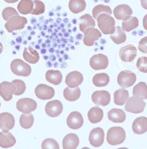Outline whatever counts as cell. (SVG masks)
<instances>
[{"label":"cell","instance_id":"1","mask_svg":"<svg viewBox=\"0 0 147 149\" xmlns=\"http://www.w3.org/2000/svg\"><path fill=\"white\" fill-rule=\"evenodd\" d=\"M98 26L104 35H111L115 32V19L110 15L103 13L97 17Z\"/></svg>","mask_w":147,"mask_h":149},{"label":"cell","instance_id":"2","mask_svg":"<svg viewBox=\"0 0 147 149\" xmlns=\"http://www.w3.org/2000/svg\"><path fill=\"white\" fill-rule=\"evenodd\" d=\"M126 139V132L121 127H112L108 130L106 140L108 143L117 146L123 143Z\"/></svg>","mask_w":147,"mask_h":149},{"label":"cell","instance_id":"3","mask_svg":"<svg viewBox=\"0 0 147 149\" xmlns=\"http://www.w3.org/2000/svg\"><path fill=\"white\" fill-rule=\"evenodd\" d=\"M146 102L143 99L137 96H133L128 98L126 102L125 110L134 114L141 113L144 110Z\"/></svg>","mask_w":147,"mask_h":149},{"label":"cell","instance_id":"4","mask_svg":"<svg viewBox=\"0 0 147 149\" xmlns=\"http://www.w3.org/2000/svg\"><path fill=\"white\" fill-rule=\"evenodd\" d=\"M12 71L14 74L20 77H27L31 74V66L25 61L19 58L13 60L10 64Z\"/></svg>","mask_w":147,"mask_h":149},{"label":"cell","instance_id":"5","mask_svg":"<svg viewBox=\"0 0 147 149\" xmlns=\"http://www.w3.org/2000/svg\"><path fill=\"white\" fill-rule=\"evenodd\" d=\"M27 23V19L25 17L15 15L8 19L4 25L6 30L9 33H12L14 30H22Z\"/></svg>","mask_w":147,"mask_h":149},{"label":"cell","instance_id":"6","mask_svg":"<svg viewBox=\"0 0 147 149\" xmlns=\"http://www.w3.org/2000/svg\"><path fill=\"white\" fill-rule=\"evenodd\" d=\"M136 81V76L134 72L128 70L121 71L117 77V82L122 88H128L134 84Z\"/></svg>","mask_w":147,"mask_h":149},{"label":"cell","instance_id":"7","mask_svg":"<svg viewBox=\"0 0 147 149\" xmlns=\"http://www.w3.org/2000/svg\"><path fill=\"white\" fill-rule=\"evenodd\" d=\"M17 109L23 114H30L37 109V104L34 100L30 98L20 99L17 102Z\"/></svg>","mask_w":147,"mask_h":149},{"label":"cell","instance_id":"8","mask_svg":"<svg viewBox=\"0 0 147 149\" xmlns=\"http://www.w3.org/2000/svg\"><path fill=\"white\" fill-rule=\"evenodd\" d=\"M83 33V43L86 46H93L95 41L99 40L102 36L101 31L95 27H88L85 30Z\"/></svg>","mask_w":147,"mask_h":149},{"label":"cell","instance_id":"9","mask_svg":"<svg viewBox=\"0 0 147 149\" xmlns=\"http://www.w3.org/2000/svg\"><path fill=\"white\" fill-rule=\"evenodd\" d=\"M36 97L41 100H51L55 96V89L51 86L44 84H40L35 89Z\"/></svg>","mask_w":147,"mask_h":149},{"label":"cell","instance_id":"10","mask_svg":"<svg viewBox=\"0 0 147 149\" xmlns=\"http://www.w3.org/2000/svg\"><path fill=\"white\" fill-rule=\"evenodd\" d=\"M105 133L101 127H95L90 131L89 134V143L92 146L98 148L101 146L104 142Z\"/></svg>","mask_w":147,"mask_h":149},{"label":"cell","instance_id":"11","mask_svg":"<svg viewBox=\"0 0 147 149\" xmlns=\"http://www.w3.org/2000/svg\"><path fill=\"white\" fill-rule=\"evenodd\" d=\"M90 66L94 70L106 69L108 66V58L104 54H95L90 58Z\"/></svg>","mask_w":147,"mask_h":149},{"label":"cell","instance_id":"12","mask_svg":"<svg viewBox=\"0 0 147 149\" xmlns=\"http://www.w3.org/2000/svg\"><path fill=\"white\" fill-rule=\"evenodd\" d=\"M92 101L95 105L106 107L110 102V95L106 90L95 91L91 96Z\"/></svg>","mask_w":147,"mask_h":149},{"label":"cell","instance_id":"13","mask_svg":"<svg viewBox=\"0 0 147 149\" xmlns=\"http://www.w3.org/2000/svg\"><path fill=\"white\" fill-rule=\"evenodd\" d=\"M137 49L134 45L129 44L122 47L119 51V57L124 62H131L136 58Z\"/></svg>","mask_w":147,"mask_h":149},{"label":"cell","instance_id":"14","mask_svg":"<svg viewBox=\"0 0 147 149\" xmlns=\"http://www.w3.org/2000/svg\"><path fill=\"white\" fill-rule=\"evenodd\" d=\"M45 112L50 118H56L63 112V106L60 100H52L45 105Z\"/></svg>","mask_w":147,"mask_h":149},{"label":"cell","instance_id":"15","mask_svg":"<svg viewBox=\"0 0 147 149\" xmlns=\"http://www.w3.org/2000/svg\"><path fill=\"white\" fill-rule=\"evenodd\" d=\"M16 92V87L12 82L3 81L0 84V96L6 102H9L12 99L13 95Z\"/></svg>","mask_w":147,"mask_h":149},{"label":"cell","instance_id":"16","mask_svg":"<svg viewBox=\"0 0 147 149\" xmlns=\"http://www.w3.org/2000/svg\"><path fill=\"white\" fill-rule=\"evenodd\" d=\"M66 122L70 128L72 130H78L83 126L84 120L83 116L79 112L74 111L68 115Z\"/></svg>","mask_w":147,"mask_h":149},{"label":"cell","instance_id":"17","mask_svg":"<svg viewBox=\"0 0 147 149\" xmlns=\"http://www.w3.org/2000/svg\"><path fill=\"white\" fill-rule=\"evenodd\" d=\"M83 81V76L79 71H71L66 76V84H67L68 87L70 89L78 87V86L81 84Z\"/></svg>","mask_w":147,"mask_h":149},{"label":"cell","instance_id":"18","mask_svg":"<svg viewBox=\"0 0 147 149\" xmlns=\"http://www.w3.org/2000/svg\"><path fill=\"white\" fill-rule=\"evenodd\" d=\"M15 125V120L12 114L2 112L0 114V129L2 131L9 132L13 129Z\"/></svg>","mask_w":147,"mask_h":149},{"label":"cell","instance_id":"19","mask_svg":"<svg viewBox=\"0 0 147 149\" xmlns=\"http://www.w3.org/2000/svg\"><path fill=\"white\" fill-rule=\"evenodd\" d=\"M133 10L128 4H120L116 6L113 10V15L119 20H125L131 16Z\"/></svg>","mask_w":147,"mask_h":149},{"label":"cell","instance_id":"20","mask_svg":"<svg viewBox=\"0 0 147 149\" xmlns=\"http://www.w3.org/2000/svg\"><path fill=\"white\" fill-rule=\"evenodd\" d=\"M132 130L137 135L144 134L147 132V118L139 117L136 118L132 124Z\"/></svg>","mask_w":147,"mask_h":149},{"label":"cell","instance_id":"21","mask_svg":"<svg viewBox=\"0 0 147 149\" xmlns=\"http://www.w3.org/2000/svg\"><path fill=\"white\" fill-rule=\"evenodd\" d=\"M80 140L75 133L66 135L63 140V149H76L79 146Z\"/></svg>","mask_w":147,"mask_h":149},{"label":"cell","instance_id":"22","mask_svg":"<svg viewBox=\"0 0 147 149\" xmlns=\"http://www.w3.org/2000/svg\"><path fill=\"white\" fill-rule=\"evenodd\" d=\"M16 143V138L10 132H0V147L9 148Z\"/></svg>","mask_w":147,"mask_h":149},{"label":"cell","instance_id":"23","mask_svg":"<svg viewBox=\"0 0 147 149\" xmlns=\"http://www.w3.org/2000/svg\"><path fill=\"white\" fill-rule=\"evenodd\" d=\"M108 118L114 123H122L126 120V115L125 112L121 109H112L108 112Z\"/></svg>","mask_w":147,"mask_h":149},{"label":"cell","instance_id":"24","mask_svg":"<svg viewBox=\"0 0 147 149\" xmlns=\"http://www.w3.org/2000/svg\"><path fill=\"white\" fill-rule=\"evenodd\" d=\"M128 98H129V93L126 89H125V88L118 89L113 95V101L118 106L124 105Z\"/></svg>","mask_w":147,"mask_h":149},{"label":"cell","instance_id":"25","mask_svg":"<svg viewBox=\"0 0 147 149\" xmlns=\"http://www.w3.org/2000/svg\"><path fill=\"white\" fill-rule=\"evenodd\" d=\"M88 118L89 121L93 124L100 123L104 118V111L98 107H92L88 112Z\"/></svg>","mask_w":147,"mask_h":149},{"label":"cell","instance_id":"26","mask_svg":"<svg viewBox=\"0 0 147 149\" xmlns=\"http://www.w3.org/2000/svg\"><path fill=\"white\" fill-rule=\"evenodd\" d=\"M23 58L28 63L35 64V63H37L40 60V55L36 50L32 48L31 46H29L24 51Z\"/></svg>","mask_w":147,"mask_h":149},{"label":"cell","instance_id":"27","mask_svg":"<svg viewBox=\"0 0 147 149\" xmlns=\"http://www.w3.org/2000/svg\"><path fill=\"white\" fill-rule=\"evenodd\" d=\"M45 79L54 85H59L63 81V74L58 70H48L45 74Z\"/></svg>","mask_w":147,"mask_h":149},{"label":"cell","instance_id":"28","mask_svg":"<svg viewBox=\"0 0 147 149\" xmlns=\"http://www.w3.org/2000/svg\"><path fill=\"white\" fill-rule=\"evenodd\" d=\"M79 28L80 31L83 32L88 27H95V22L93 17L89 14H85L80 17Z\"/></svg>","mask_w":147,"mask_h":149},{"label":"cell","instance_id":"29","mask_svg":"<svg viewBox=\"0 0 147 149\" xmlns=\"http://www.w3.org/2000/svg\"><path fill=\"white\" fill-rule=\"evenodd\" d=\"M68 7L71 13L79 14L86 10V2L85 0H70Z\"/></svg>","mask_w":147,"mask_h":149},{"label":"cell","instance_id":"30","mask_svg":"<svg viewBox=\"0 0 147 149\" xmlns=\"http://www.w3.org/2000/svg\"><path fill=\"white\" fill-rule=\"evenodd\" d=\"M110 38L112 41L117 45L124 43L126 40V35L120 26L116 27L115 32L113 34L110 35Z\"/></svg>","mask_w":147,"mask_h":149},{"label":"cell","instance_id":"31","mask_svg":"<svg viewBox=\"0 0 147 149\" xmlns=\"http://www.w3.org/2000/svg\"><path fill=\"white\" fill-rule=\"evenodd\" d=\"M139 19L136 17H129L128 19L123 20L122 30L126 32H131L139 27Z\"/></svg>","mask_w":147,"mask_h":149},{"label":"cell","instance_id":"32","mask_svg":"<svg viewBox=\"0 0 147 149\" xmlns=\"http://www.w3.org/2000/svg\"><path fill=\"white\" fill-rule=\"evenodd\" d=\"M81 92L78 87L75 89H70L69 87H66L63 91V96L65 99L69 102H74L78 100L80 98Z\"/></svg>","mask_w":147,"mask_h":149},{"label":"cell","instance_id":"33","mask_svg":"<svg viewBox=\"0 0 147 149\" xmlns=\"http://www.w3.org/2000/svg\"><path fill=\"white\" fill-rule=\"evenodd\" d=\"M110 81V77L106 73H100L94 75L93 83L97 87H103L108 84Z\"/></svg>","mask_w":147,"mask_h":149},{"label":"cell","instance_id":"34","mask_svg":"<svg viewBox=\"0 0 147 149\" xmlns=\"http://www.w3.org/2000/svg\"><path fill=\"white\" fill-rule=\"evenodd\" d=\"M34 3L32 0H21L17 5L18 12L22 15H28L32 11Z\"/></svg>","mask_w":147,"mask_h":149},{"label":"cell","instance_id":"35","mask_svg":"<svg viewBox=\"0 0 147 149\" xmlns=\"http://www.w3.org/2000/svg\"><path fill=\"white\" fill-rule=\"evenodd\" d=\"M134 96L141 97L143 100H147V85L145 82L141 81L133 89Z\"/></svg>","mask_w":147,"mask_h":149},{"label":"cell","instance_id":"36","mask_svg":"<svg viewBox=\"0 0 147 149\" xmlns=\"http://www.w3.org/2000/svg\"><path fill=\"white\" fill-rule=\"evenodd\" d=\"M34 123V117L31 113L22 114L19 118V124L24 129H30L32 127Z\"/></svg>","mask_w":147,"mask_h":149},{"label":"cell","instance_id":"37","mask_svg":"<svg viewBox=\"0 0 147 149\" xmlns=\"http://www.w3.org/2000/svg\"><path fill=\"white\" fill-rule=\"evenodd\" d=\"M92 13H93V17L95 18V19H97L98 15L103 13H106L110 15L112 14V10L110 7H108V6L104 5V4H98V5L95 6L93 9Z\"/></svg>","mask_w":147,"mask_h":149},{"label":"cell","instance_id":"38","mask_svg":"<svg viewBox=\"0 0 147 149\" xmlns=\"http://www.w3.org/2000/svg\"><path fill=\"white\" fill-rule=\"evenodd\" d=\"M33 3H34V7H33L32 11L30 14L33 15H40L45 13V6L42 1L35 0L33 1Z\"/></svg>","mask_w":147,"mask_h":149},{"label":"cell","instance_id":"39","mask_svg":"<svg viewBox=\"0 0 147 149\" xmlns=\"http://www.w3.org/2000/svg\"><path fill=\"white\" fill-rule=\"evenodd\" d=\"M42 149H60L59 144L52 138H47L44 140L41 145Z\"/></svg>","mask_w":147,"mask_h":149},{"label":"cell","instance_id":"40","mask_svg":"<svg viewBox=\"0 0 147 149\" xmlns=\"http://www.w3.org/2000/svg\"><path fill=\"white\" fill-rule=\"evenodd\" d=\"M12 83L15 85V87H16V92H15L14 95L19 96L23 95L24 92L26 90V84L25 82L20 79H15L13 80Z\"/></svg>","mask_w":147,"mask_h":149},{"label":"cell","instance_id":"41","mask_svg":"<svg viewBox=\"0 0 147 149\" xmlns=\"http://www.w3.org/2000/svg\"><path fill=\"white\" fill-rule=\"evenodd\" d=\"M15 15H19V14L13 7H6L2 11V17L6 21H7L10 18H11L13 16H15Z\"/></svg>","mask_w":147,"mask_h":149},{"label":"cell","instance_id":"42","mask_svg":"<svg viewBox=\"0 0 147 149\" xmlns=\"http://www.w3.org/2000/svg\"><path fill=\"white\" fill-rule=\"evenodd\" d=\"M136 67L141 72L147 73V57L139 58L136 62Z\"/></svg>","mask_w":147,"mask_h":149},{"label":"cell","instance_id":"43","mask_svg":"<svg viewBox=\"0 0 147 149\" xmlns=\"http://www.w3.org/2000/svg\"><path fill=\"white\" fill-rule=\"evenodd\" d=\"M139 51L144 54H147V36L143 38L139 42V46H138Z\"/></svg>","mask_w":147,"mask_h":149},{"label":"cell","instance_id":"44","mask_svg":"<svg viewBox=\"0 0 147 149\" xmlns=\"http://www.w3.org/2000/svg\"><path fill=\"white\" fill-rule=\"evenodd\" d=\"M143 26L144 28L147 31V14L143 18Z\"/></svg>","mask_w":147,"mask_h":149},{"label":"cell","instance_id":"45","mask_svg":"<svg viewBox=\"0 0 147 149\" xmlns=\"http://www.w3.org/2000/svg\"><path fill=\"white\" fill-rule=\"evenodd\" d=\"M141 4L144 9L147 10V0H141Z\"/></svg>","mask_w":147,"mask_h":149},{"label":"cell","instance_id":"46","mask_svg":"<svg viewBox=\"0 0 147 149\" xmlns=\"http://www.w3.org/2000/svg\"><path fill=\"white\" fill-rule=\"evenodd\" d=\"M4 1L7 3H15L19 0H4Z\"/></svg>","mask_w":147,"mask_h":149},{"label":"cell","instance_id":"47","mask_svg":"<svg viewBox=\"0 0 147 149\" xmlns=\"http://www.w3.org/2000/svg\"><path fill=\"white\" fill-rule=\"evenodd\" d=\"M3 51V45L1 44V42H0V54L2 53Z\"/></svg>","mask_w":147,"mask_h":149},{"label":"cell","instance_id":"48","mask_svg":"<svg viewBox=\"0 0 147 149\" xmlns=\"http://www.w3.org/2000/svg\"><path fill=\"white\" fill-rule=\"evenodd\" d=\"M46 52H47V51L45 48H42V49L41 50V53H42V54H46Z\"/></svg>","mask_w":147,"mask_h":149},{"label":"cell","instance_id":"49","mask_svg":"<svg viewBox=\"0 0 147 149\" xmlns=\"http://www.w3.org/2000/svg\"><path fill=\"white\" fill-rule=\"evenodd\" d=\"M54 51H55V50H54V48H51V49H50V50H49V51H50V52H51V53L54 52Z\"/></svg>","mask_w":147,"mask_h":149},{"label":"cell","instance_id":"50","mask_svg":"<svg viewBox=\"0 0 147 149\" xmlns=\"http://www.w3.org/2000/svg\"><path fill=\"white\" fill-rule=\"evenodd\" d=\"M42 48H45V47H46V45H45V43H43V44H42Z\"/></svg>","mask_w":147,"mask_h":149},{"label":"cell","instance_id":"51","mask_svg":"<svg viewBox=\"0 0 147 149\" xmlns=\"http://www.w3.org/2000/svg\"><path fill=\"white\" fill-rule=\"evenodd\" d=\"M65 36H66V37H68V36H69V34H68V33H66V34H65Z\"/></svg>","mask_w":147,"mask_h":149},{"label":"cell","instance_id":"52","mask_svg":"<svg viewBox=\"0 0 147 149\" xmlns=\"http://www.w3.org/2000/svg\"><path fill=\"white\" fill-rule=\"evenodd\" d=\"M46 42H47V43H50V40H48L46 41Z\"/></svg>","mask_w":147,"mask_h":149},{"label":"cell","instance_id":"53","mask_svg":"<svg viewBox=\"0 0 147 149\" xmlns=\"http://www.w3.org/2000/svg\"><path fill=\"white\" fill-rule=\"evenodd\" d=\"M80 37H81V35H78L77 38H80Z\"/></svg>","mask_w":147,"mask_h":149},{"label":"cell","instance_id":"54","mask_svg":"<svg viewBox=\"0 0 147 149\" xmlns=\"http://www.w3.org/2000/svg\"><path fill=\"white\" fill-rule=\"evenodd\" d=\"M81 149H90L89 148H88V147H84V148H81Z\"/></svg>","mask_w":147,"mask_h":149},{"label":"cell","instance_id":"55","mask_svg":"<svg viewBox=\"0 0 147 149\" xmlns=\"http://www.w3.org/2000/svg\"><path fill=\"white\" fill-rule=\"evenodd\" d=\"M118 149H128L127 148H124V147H123V148H118Z\"/></svg>","mask_w":147,"mask_h":149},{"label":"cell","instance_id":"56","mask_svg":"<svg viewBox=\"0 0 147 149\" xmlns=\"http://www.w3.org/2000/svg\"><path fill=\"white\" fill-rule=\"evenodd\" d=\"M36 48H37V49H40V46H38V45H37V46H36Z\"/></svg>","mask_w":147,"mask_h":149},{"label":"cell","instance_id":"57","mask_svg":"<svg viewBox=\"0 0 147 149\" xmlns=\"http://www.w3.org/2000/svg\"><path fill=\"white\" fill-rule=\"evenodd\" d=\"M59 36H60V37H61V36H63V34H62V33H60V34H59Z\"/></svg>","mask_w":147,"mask_h":149},{"label":"cell","instance_id":"58","mask_svg":"<svg viewBox=\"0 0 147 149\" xmlns=\"http://www.w3.org/2000/svg\"><path fill=\"white\" fill-rule=\"evenodd\" d=\"M60 26H61V27H64V24H61V25H60Z\"/></svg>","mask_w":147,"mask_h":149},{"label":"cell","instance_id":"59","mask_svg":"<svg viewBox=\"0 0 147 149\" xmlns=\"http://www.w3.org/2000/svg\"><path fill=\"white\" fill-rule=\"evenodd\" d=\"M52 30H51V29H50V30H49V33H50V32H52Z\"/></svg>","mask_w":147,"mask_h":149},{"label":"cell","instance_id":"60","mask_svg":"<svg viewBox=\"0 0 147 149\" xmlns=\"http://www.w3.org/2000/svg\"><path fill=\"white\" fill-rule=\"evenodd\" d=\"M63 33H66V30H65L64 29H63Z\"/></svg>","mask_w":147,"mask_h":149},{"label":"cell","instance_id":"61","mask_svg":"<svg viewBox=\"0 0 147 149\" xmlns=\"http://www.w3.org/2000/svg\"><path fill=\"white\" fill-rule=\"evenodd\" d=\"M55 46H57V44L55 43V44H54V47H55Z\"/></svg>","mask_w":147,"mask_h":149},{"label":"cell","instance_id":"62","mask_svg":"<svg viewBox=\"0 0 147 149\" xmlns=\"http://www.w3.org/2000/svg\"><path fill=\"white\" fill-rule=\"evenodd\" d=\"M0 106H1V102H0Z\"/></svg>","mask_w":147,"mask_h":149}]
</instances>
